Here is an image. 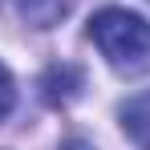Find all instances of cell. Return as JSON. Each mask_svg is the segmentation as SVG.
<instances>
[{"label":"cell","instance_id":"277c9868","mask_svg":"<svg viewBox=\"0 0 150 150\" xmlns=\"http://www.w3.org/2000/svg\"><path fill=\"white\" fill-rule=\"evenodd\" d=\"M12 105H16V81H12V73L0 65V122L12 114Z\"/></svg>","mask_w":150,"mask_h":150},{"label":"cell","instance_id":"5b68a950","mask_svg":"<svg viewBox=\"0 0 150 150\" xmlns=\"http://www.w3.org/2000/svg\"><path fill=\"white\" fill-rule=\"evenodd\" d=\"M61 150H93V142H85V138H69V142H61Z\"/></svg>","mask_w":150,"mask_h":150},{"label":"cell","instance_id":"6da1fadb","mask_svg":"<svg viewBox=\"0 0 150 150\" xmlns=\"http://www.w3.org/2000/svg\"><path fill=\"white\" fill-rule=\"evenodd\" d=\"M89 41L118 77L150 73V21L130 8H101L89 21Z\"/></svg>","mask_w":150,"mask_h":150},{"label":"cell","instance_id":"3957f363","mask_svg":"<svg viewBox=\"0 0 150 150\" xmlns=\"http://www.w3.org/2000/svg\"><path fill=\"white\" fill-rule=\"evenodd\" d=\"M12 8H16V16L33 28H53L61 16H69V8H73V0H12Z\"/></svg>","mask_w":150,"mask_h":150},{"label":"cell","instance_id":"7a4b0ae2","mask_svg":"<svg viewBox=\"0 0 150 150\" xmlns=\"http://www.w3.org/2000/svg\"><path fill=\"white\" fill-rule=\"evenodd\" d=\"M118 118H122V134L138 150H150V89L126 98L122 110H118Z\"/></svg>","mask_w":150,"mask_h":150}]
</instances>
